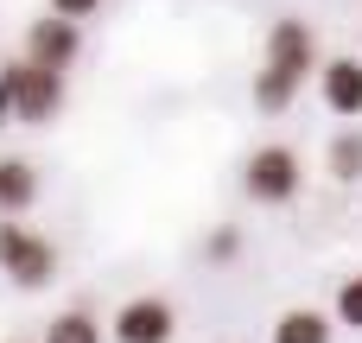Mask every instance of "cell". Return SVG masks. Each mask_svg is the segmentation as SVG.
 <instances>
[{
  "label": "cell",
  "instance_id": "cell-1",
  "mask_svg": "<svg viewBox=\"0 0 362 343\" xmlns=\"http://www.w3.org/2000/svg\"><path fill=\"white\" fill-rule=\"evenodd\" d=\"M299 185H305V159H299L293 146H280V140H274V146H255L248 165H242V191H248V204H261V210L293 204Z\"/></svg>",
  "mask_w": 362,
  "mask_h": 343
},
{
  "label": "cell",
  "instance_id": "cell-2",
  "mask_svg": "<svg viewBox=\"0 0 362 343\" xmlns=\"http://www.w3.org/2000/svg\"><path fill=\"white\" fill-rule=\"evenodd\" d=\"M267 64L274 70H286V76H318L325 70V57H318V32L299 19V13H280L274 25H267Z\"/></svg>",
  "mask_w": 362,
  "mask_h": 343
},
{
  "label": "cell",
  "instance_id": "cell-3",
  "mask_svg": "<svg viewBox=\"0 0 362 343\" xmlns=\"http://www.w3.org/2000/svg\"><path fill=\"white\" fill-rule=\"evenodd\" d=\"M115 343H172L178 337V312H172V299H159V293H140V299H127L121 312H115Z\"/></svg>",
  "mask_w": 362,
  "mask_h": 343
},
{
  "label": "cell",
  "instance_id": "cell-4",
  "mask_svg": "<svg viewBox=\"0 0 362 343\" xmlns=\"http://www.w3.org/2000/svg\"><path fill=\"white\" fill-rule=\"evenodd\" d=\"M13 70H19V115H13V121H25V127H45V121L64 108V70H51V64H32V57H19Z\"/></svg>",
  "mask_w": 362,
  "mask_h": 343
},
{
  "label": "cell",
  "instance_id": "cell-5",
  "mask_svg": "<svg viewBox=\"0 0 362 343\" xmlns=\"http://www.w3.org/2000/svg\"><path fill=\"white\" fill-rule=\"evenodd\" d=\"M76 51H83V32H76V19H64V13H45V19L25 32V57H32V64L70 70V64H76Z\"/></svg>",
  "mask_w": 362,
  "mask_h": 343
},
{
  "label": "cell",
  "instance_id": "cell-6",
  "mask_svg": "<svg viewBox=\"0 0 362 343\" xmlns=\"http://www.w3.org/2000/svg\"><path fill=\"white\" fill-rule=\"evenodd\" d=\"M318 95H325L331 115L362 121V57H331V64L318 70Z\"/></svg>",
  "mask_w": 362,
  "mask_h": 343
},
{
  "label": "cell",
  "instance_id": "cell-7",
  "mask_svg": "<svg viewBox=\"0 0 362 343\" xmlns=\"http://www.w3.org/2000/svg\"><path fill=\"white\" fill-rule=\"evenodd\" d=\"M0 274H13V286H19V293H38V286H51V280H57V242H51V236H32V229H25L19 255H13Z\"/></svg>",
  "mask_w": 362,
  "mask_h": 343
},
{
  "label": "cell",
  "instance_id": "cell-8",
  "mask_svg": "<svg viewBox=\"0 0 362 343\" xmlns=\"http://www.w3.org/2000/svg\"><path fill=\"white\" fill-rule=\"evenodd\" d=\"M32 197H38V172H32V159H0V216L32 210Z\"/></svg>",
  "mask_w": 362,
  "mask_h": 343
},
{
  "label": "cell",
  "instance_id": "cell-9",
  "mask_svg": "<svg viewBox=\"0 0 362 343\" xmlns=\"http://www.w3.org/2000/svg\"><path fill=\"white\" fill-rule=\"evenodd\" d=\"M331 325H337V318H325V312H312V306H293V312L274 318V343H331Z\"/></svg>",
  "mask_w": 362,
  "mask_h": 343
},
{
  "label": "cell",
  "instance_id": "cell-10",
  "mask_svg": "<svg viewBox=\"0 0 362 343\" xmlns=\"http://www.w3.org/2000/svg\"><path fill=\"white\" fill-rule=\"evenodd\" d=\"M305 83L299 76H286V70H274V64H261L255 70V108L261 115H280V108H293V95H299Z\"/></svg>",
  "mask_w": 362,
  "mask_h": 343
},
{
  "label": "cell",
  "instance_id": "cell-11",
  "mask_svg": "<svg viewBox=\"0 0 362 343\" xmlns=\"http://www.w3.org/2000/svg\"><path fill=\"white\" fill-rule=\"evenodd\" d=\"M325 165H331V178H337V185H356V178H362V134H356V127H344V134L331 140Z\"/></svg>",
  "mask_w": 362,
  "mask_h": 343
},
{
  "label": "cell",
  "instance_id": "cell-12",
  "mask_svg": "<svg viewBox=\"0 0 362 343\" xmlns=\"http://www.w3.org/2000/svg\"><path fill=\"white\" fill-rule=\"evenodd\" d=\"M45 343H102V325L89 312H57L45 325Z\"/></svg>",
  "mask_w": 362,
  "mask_h": 343
},
{
  "label": "cell",
  "instance_id": "cell-13",
  "mask_svg": "<svg viewBox=\"0 0 362 343\" xmlns=\"http://www.w3.org/2000/svg\"><path fill=\"white\" fill-rule=\"evenodd\" d=\"M331 312H337V325H350V331H362V274H350V280L337 286Z\"/></svg>",
  "mask_w": 362,
  "mask_h": 343
},
{
  "label": "cell",
  "instance_id": "cell-14",
  "mask_svg": "<svg viewBox=\"0 0 362 343\" xmlns=\"http://www.w3.org/2000/svg\"><path fill=\"white\" fill-rule=\"evenodd\" d=\"M235 255H242V236H235V229H216V236L204 242V261H210V267H223V261H235Z\"/></svg>",
  "mask_w": 362,
  "mask_h": 343
},
{
  "label": "cell",
  "instance_id": "cell-15",
  "mask_svg": "<svg viewBox=\"0 0 362 343\" xmlns=\"http://www.w3.org/2000/svg\"><path fill=\"white\" fill-rule=\"evenodd\" d=\"M13 115H19V70L6 64L0 70V121H13Z\"/></svg>",
  "mask_w": 362,
  "mask_h": 343
},
{
  "label": "cell",
  "instance_id": "cell-16",
  "mask_svg": "<svg viewBox=\"0 0 362 343\" xmlns=\"http://www.w3.org/2000/svg\"><path fill=\"white\" fill-rule=\"evenodd\" d=\"M19 242H25V229H19L13 216H0V267H6V261L19 255Z\"/></svg>",
  "mask_w": 362,
  "mask_h": 343
},
{
  "label": "cell",
  "instance_id": "cell-17",
  "mask_svg": "<svg viewBox=\"0 0 362 343\" xmlns=\"http://www.w3.org/2000/svg\"><path fill=\"white\" fill-rule=\"evenodd\" d=\"M51 13H64V19H89V13H102V0H51Z\"/></svg>",
  "mask_w": 362,
  "mask_h": 343
}]
</instances>
